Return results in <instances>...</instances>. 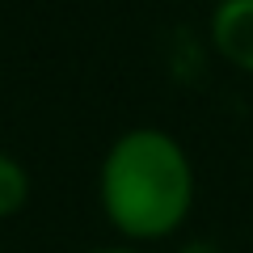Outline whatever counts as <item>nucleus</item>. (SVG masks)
Wrapping results in <instances>:
<instances>
[{
	"mask_svg": "<svg viewBox=\"0 0 253 253\" xmlns=\"http://www.w3.org/2000/svg\"><path fill=\"white\" fill-rule=\"evenodd\" d=\"M97 211L123 245L173 241L194 215L199 169L194 156L165 126H126L97 161Z\"/></svg>",
	"mask_w": 253,
	"mask_h": 253,
	"instance_id": "obj_1",
	"label": "nucleus"
},
{
	"mask_svg": "<svg viewBox=\"0 0 253 253\" xmlns=\"http://www.w3.org/2000/svg\"><path fill=\"white\" fill-rule=\"evenodd\" d=\"M207 42L224 68L253 76V0H215L207 17Z\"/></svg>",
	"mask_w": 253,
	"mask_h": 253,
	"instance_id": "obj_2",
	"label": "nucleus"
},
{
	"mask_svg": "<svg viewBox=\"0 0 253 253\" xmlns=\"http://www.w3.org/2000/svg\"><path fill=\"white\" fill-rule=\"evenodd\" d=\"M30 199H34V177H30L26 161L0 148V224L17 219L30 207Z\"/></svg>",
	"mask_w": 253,
	"mask_h": 253,
	"instance_id": "obj_3",
	"label": "nucleus"
},
{
	"mask_svg": "<svg viewBox=\"0 0 253 253\" xmlns=\"http://www.w3.org/2000/svg\"><path fill=\"white\" fill-rule=\"evenodd\" d=\"M177 253H224L211 236H194V241H186V245H177Z\"/></svg>",
	"mask_w": 253,
	"mask_h": 253,
	"instance_id": "obj_4",
	"label": "nucleus"
},
{
	"mask_svg": "<svg viewBox=\"0 0 253 253\" xmlns=\"http://www.w3.org/2000/svg\"><path fill=\"white\" fill-rule=\"evenodd\" d=\"M84 253H161V249H144V245H97V249H84Z\"/></svg>",
	"mask_w": 253,
	"mask_h": 253,
	"instance_id": "obj_5",
	"label": "nucleus"
},
{
	"mask_svg": "<svg viewBox=\"0 0 253 253\" xmlns=\"http://www.w3.org/2000/svg\"><path fill=\"white\" fill-rule=\"evenodd\" d=\"M0 253H4V236H0Z\"/></svg>",
	"mask_w": 253,
	"mask_h": 253,
	"instance_id": "obj_6",
	"label": "nucleus"
}]
</instances>
